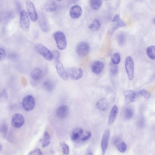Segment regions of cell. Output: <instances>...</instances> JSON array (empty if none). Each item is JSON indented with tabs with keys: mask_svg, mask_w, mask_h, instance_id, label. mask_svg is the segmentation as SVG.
I'll use <instances>...</instances> for the list:
<instances>
[{
	"mask_svg": "<svg viewBox=\"0 0 155 155\" xmlns=\"http://www.w3.org/2000/svg\"><path fill=\"white\" fill-rule=\"evenodd\" d=\"M53 36L58 48L60 50L65 49L67 46V42L64 34L62 31H57L54 34Z\"/></svg>",
	"mask_w": 155,
	"mask_h": 155,
	"instance_id": "1",
	"label": "cell"
},
{
	"mask_svg": "<svg viewBox=\"0 0 155 155\" xmlns=\"http://www.w3.org/2000/svg\"><path fill=\"white\" fill-rule=\"evenodd\" d=\"M66 71L68 77L73 80H78L81 79L83 76V70L80 68H69Z\"/></svg>",
	"mask_w": 155,
	"mask_h": 155,
	"instance_id": "2",
	"label": "cell"
},
{
	"mask_svg": "<svg viewBox=\"0 0 155 155\" xmlns=\"http://www.w3.org/2000/svg\"><path fill=\"white\" fill-rule=\"evenodd\" d=\"M35 48L37 52L46 60L51 61L52 59V53L45 46L41 44H38L35 45Z\"/></svg>",
	"mask_w": 155,
	"mask_h": 155,
	"instance_id": "3",
	"label": "cell"
},
{
	"mask_svg": "<svg viewBox=\"0 0 155 155\" xmlns=\"http://www.w3.org/2000/svg\"><path fill=\"white\" fill-rule=\"evenodd\" d=\"M35 100L32 95H28L24 98L22 102V106L26 111H30L33 109L35 105Z\"/></svg>",
	"mask_w": 155,
	"mask_h": 155,
	"instance_id": "4",
	"label": "cell"
},
{
	"mask_svg": "<svg viewBox=\"0 0 155 155\" xmlns=\"http://www.w3.org/2000/svg\"><path fill=\"white\" fill-rule=\"evenodd\" d=\"M125 69L129 79H133L134 77V65L132 57L128 56L126 58L125 63Z\"/></svg>",
	"mask_w": 155,
	"mask_h": 155,
	"instance_id": "5",
	"label": "cell"
},
{
	"mask_svg": "<svg viewBox=\"0 0 155 155\" xmlns=\"http://www.w3.org/2000/svg\"><path fill=\"white\" fill-rule=\"evenodd\" d=\"M26 4L27 11L30 19L33 22L36 21L38 16L33 3L31 1L28 0L26 2Z\"/></svg>",
	"mask_w": 155,
	"mask_h": 155,
	"instance_id": "6",
	"label": "cell"
},
{
	"mask_svg": "<svg viewBox=\"0 0 155 155\" xmlns=\"http://www.w3.org/2000/svg\"><path fill=\"white\" fill-rule=\"evenodd\" d=\"M90 46L85 41L80 42L77 45L76 51L80 56H84L88 54L90 51Z\"/></svg>",
	"mask_w": 155,
	"mask_h": 155,
	"instance_id": "7",
	"label": "cell"
},
{
	"mask_svg": "<svg viewBox=\"0 0 155 155\" xmlns=\"http://www.w3.org/2000/svg\"><path fill=\"white\" fill-rule=\"evenodd\" d=\"M19 22L20 26L23 30L26 31L28 30L30 21L28 14L25 11L23 10L21 12Z\"/></svg>",
	"mask_w": 155,
	"mask_h": 155,
	"instance_id": "8",
	"label": "cell"
},
{
	"mask_svg": "<svg viewBox=\"0 0 155 155\" xmlns=\"http://www.w3.org/2000/svg\"><path fill=\"white\" fill-rule=\"evenodd\" d=\"M110 136V130L109 129L106 130L103 134L101 142L102 155H104L107 151Z\"/></svg>",
	"mask_w": 155,
	"mask_h": 155,
	"instance_id": "9",
	"label": "cell"
},
{
	"mask_svg": "<svg viewBox=\"0 0 155 155\" xmlns=\"http://www.w3.org/2000/svg\"><path fill=\"white\" fill-rule=\"evenodd\" d=\"M25 122V119L22 114L20 113H16L13 116L11 124L14 127L19 128L21 127Z\"/></svg>",
	"mask_w": 155,
	"mask_h": 155,
	"instance_id": "10",
	"label": "cell"
},
{
	"mask_svg": "<svg viewBox=\"0 0 155 155\" xmlns=\"http://www.w3.org/2000/svg\"><path fill=\"white\" fill-rule=\"evenodd\" d=\"M39 24L41 30L44 32H48L49 29L47 18L45 15L42 12L39 15Z\"/></svg>",
	"mask_w": 155,
	"mask_h": 155,
	"instance_id": "11",
	"label": "cell"
},
{
	"mask_svg": "<svg viewBox=\"0 0 155 155\" xmlns=\"http://www.w3.org/2000/svg\"><path fill=\"white\" fill-rule=\"evenodd\" d=\"M55 66L59 76L63 80H67L68 79V77L66 70L64 68L62 64L59 60L55 61Z\"/></svg>",
	"mask_w": 155,
	"mask_h": 155,
	"instance_id": "12",
	"label": "cell"
},
{
	"mask_svg": "<svg viewBox=\"0 0 155 155\" xmlns=\"http://www.w3.org/2000/svg\"><path fill=\"white\" fill-rule=\"evenodd\" d=\"M69 109L66 105H62L59 107L57 109L56 114L58 117L60 119H64L68 115Z\"/></svg>",
	"mask_w": 155,
	"mask_h": 155,
	"instance_id": "13",
	"label": "cell"
},
{
	"mask_svg": "<svg viewBox=\"0 0 155 155\" xmlns=\"http://www.w3.org/2000/svg\"><path fill=\"white\" fill-rule=\"evenodd\" d=\"M124 95L125 104L126 105H127L134 101L136 96V93L134 91L129 90L125 91Z\"/></svg>",
	"mask_w": 155,
	"mask_h": 155,
	"instance_id": "14",
	"label": "cell"
},
{
	"mask_svg": "<svg viewBox=\"0 0 155 155\" xmlns=\"http://www.w3.org/2000/svg\"><path fill=\"white\" fill-rule=\"evenodd\" d=\"M82 12L81 7L77 5L72 6L70 11V14L71 18L76 19L79 18L81 15Z\"/></svg>",
	"mask_w": 155,
	"mask_h": 155,
	"instance_id": "15",
	"label": "cell"
},
{
	"mask_svg": "<svg viewBox=\"0 0 155 155\" xmlns=\"http://www.w3.org/2000/svg\"><path fill=\"white\" fill-rule=\"evenodd\" d=\"M118 108L117 106L114 105L112 108L109 116L108 121V124L112 125L114 122L118 114Z\"/></svg>",
	"mask_w": 155,
	"mask_h": 155,
	"instance_id": "16",
	"label": "cell"
},
{
	"mask_svg": "<svg viewBox=\"0 0 155 155\" xmlns=\"http://www.w3.org/2000/svg\"><path fill=\"white\" fill-rule=\"evenodd\" d=\"M104 65L103 62L100 61H96L94 62L91 65L92 72L96 74H100L103 71Z\"/></svg>",
	"mask_w": 155,
	"mask_h": 155,
	"instance_id": "17",
	"label": "cell"
},
{
	"mask_svg": "<svg viewBox=\"0 0 155 155\" xmlns=\"http://www.w3.org/2000/svg\"><path fill=\"white\" fill-rule=\"evenodd\" d=\"M114 143L117 149L121 153L125 152L127 148L126 143L120 139L117 138L114 139Z\"/></svg>",
	"mask_w": 155,
	"mask_h": 155,
	"instance_id": "18",
	"label": "cell"
},
{
	"mask_svg": "<svg viewBox=\"0 0 155 155\" xmlns=\"http://www.w3.org/2000/svg\"><path fill=\"white\" fill-rule=\"evenodd\" d=\"M42 71L38 68H35L33 69L31 73L32 79L35 81H40L42 77Z\"/></svg>",
	"mask_w": 155,
	"mask_h": 155,
	"instance_id": "19",
	"label": "cell"
},
{
	"mask_svg": "<svg viewBox=\"0 0 155 155\" xmlns=\"http://www.w3.org/2000/svg\"><path fill=\"white\" fill-rule=\"evenodd\" d=\"M84 133L83 130L81 128L75 129L72 132L71 138L73 141L78 140L82 136Z\"/></svg>",
	"mask_w": 155,
	"mask_h": 155,
	"instance_id": "20",
	"label": "cell"
},
{
	"mask_svg": "<svg viewBox=\"0 0 155 155\" xmlns=\"http://www.w3.org/2000/svg\"><path fill=\"white\" fill-rule=\"evenodd\" d=\"M96 106L98 110L101 111H105L107 109L108 104L106 98H103L97 102Z\"/></svg>",
	"mask_w": 155,
	"mask_h": 155,
	"instance_id": "21",
	"label": "cell"
},
{
	"mask_svg": "<svg viewBox=\"0 0 155 155\" xmlns=\"http://www.w3.org/2000/svg\"><path fill=\"white\" fill-rule=\"evenodd\" d=\"M57 5L56 2L54 1H47L45 4V8L48 12H52L55 11L57 8Z\"/></svg>",
	"mask_w": 155,
	"mask_h": 155,
	"instance_id": "22",
	"label": "cell"
},
{
	"mask_svg": "<svg viewBox=\"0 0 155 155\" xmlns=\"http://www.w3.org/2000/svg\"><path fill=\"white\" fill-rule=\"evenodd\" d=\"M134 113V109L132 106L127 107L125 108L124 111V118L127 120L131 119L133 117Z\"/></svg>",
	"mask_w": 155,
	"mask_h": 155,
	"instance_id": "23",
	"label": "cell"
},
{
	"mask_svg": "<svg viewBox=\"0 0 155 155\" xmlns=\"http://www.w3.org/2000/svg\"><path fill=\"white\" fill-rule=\"evenodd\" d=\"M42 147L48 146L50 142V136L49 133L47 131L44 132L43 138L40 140Z\"/></svg>",
	"mask_w": 155,
	"mask_h": 155,
	"instance_id": "24",
	"label": "cell"
},
{
	"mask_svg": "<svg viewBox=\"0 0 155 155\" xmlns=\"http://www.w3.org/2000/svg\"><path fill=\"white\" fill-rule=\"evenodd\" d=\"M101 26V23L100 21L98 19H95L89 25L88 27L91 30L96 31L99 30Z\"/></svg>",
	"mask_w": 155,
	"mask_h": 155,
	"instance_id": "25",
	"label": "cell"
},
{
	"mask_svg": "<svg viewBox=\"0 0 155 155\" xmlns=\"http://www.w3.org/2000/svg\"><path fill=\"white\" fill-rule=\"evenodd\" d=\"M90 3L91 8L94 10H97L101 7L102 2L100 0H92Z\"/></svg>",
	"mask_w": 155,
	"mask_h": 155,
	"instance_id": "26",
	"label": "cell"
},
{
	"mask_svg": "<svg viewBox=\"0 0 155 155\" xmlns=\"http://www.w3.org/2000/svg\"><path fill=\"white\" fill-rule=\"evenodd\" d=\"M146 52L149 58L153 60L155 59V47L154 46L151 45L148 47L147 49Z\"/></svg>",
	"mask_w": 155,
	"mask_h": 155,
	"instance_id": "27",
	"label": "cell"
},
{
	"mask_svg": "<svg viewBox=\"0 0 155 155\" xmlns=\"http://www.w3.org/2000/svg\"><path fill=\"white\" fill-rule=\"evenodd\" d=\"M45 89L48 91H52L54 89V85L53 83L50 80L45 81L43 84Z\"/></svg>",
	"mask_w": 155,
	"mask_h": 155,
	"instance_id": "28",
	"label": "cell"
},
{
	"mask_svg": "<svg viewBox=\"0 0 155 155\" xmlns=\"http://www.w3.org/2000/svg\"><path fill=\"white\" fill-rule=\"evenodd\" d=\"M117 41L120 46H123L125 44L126 41V36L123 33H119L117 37Z\"/></svg>",
	"mask_w": 155,
	"mask_h": 155,
	"instance_id": "29",
	"label": "cell"
},
{
	"mask_svg": "<svg viewBox=\"0 0 155 155\" xmlns=\"http://www.w3.org/2000/svg\"><path fill=\"white\" fill-rule=\"evenodd\" d=\"M112 63L115 64H118L120 61V56L119 53L115 52L113 54L111 57Z\"/></svg>",
	"mask_w": 155,
	"mask_h": 155,
	"instance_id": "30",
	"label": "cell"
},
{
	"mask_svg": "<svg viewBox=\"0 0 155 155\" xmlns=\"http://www.w3.org/2000/svg\"><path fill=\"white\" fill-rule=\"evenodd\" d=\"M114 26L112 28V30L114 31L117 29L118 28L124 27L125 26V23L122 20L120 19L118 21L115 22Z\"/></svg>",
	"mask_w": 155,
	"mask_h": 155,
	"instance_id": "31",
	"label": "cell"
},
{
	"mask_svg": "<svg viewBox=\"0 0 155 155\" xmlns=\"http://www.w3.org/2000/svg\"><path fill=\"white\" fill-rule=\"evenodd\" d=\"M61 146L63 152L66 154H68L69 152V147L64 142L61 143Z\"/></svg>",
	"mask_w": 155,
	"mask_h": 155,
	"instance_id": "32",
	"label": "cell"
},
{
	"mask_svg": "<svg viewBox=\"0 0 155 155\" xmlns=\"http://www.w3.org/2000/svg\"><path fill=\"white\" fill-rule=\"evenodd\" d=\"M140 93L145 99H150L151 97L150 93L145 89L141 90L140 91Z\"/></svg>",
	"mask_w": 155,
	"mask_h": 155,
	"instance_id": "33",
	"label": "cell"
},
{
	"mask_svg": "<svg viewBox=\"0 0 155 155\" xmlns=\"http://www.w3.org/2000/svg\"><path fill=\"white\" fill-rule=\"evenodd\" d=\"M8 130V126L6 124H2L0 126V132L3 135L5 136Z\"/></svg>",
	"mask_w": 155,
	"mask_h": 155,
	"instance_id": "34",
	"label": "cell"
},
{
	"mask_svg": "<svg viewBox=\"0 0 155 155\" xmlns=\"http://www.w3.org/2000/svg\"><path fill=\"white\" fill-rule=\"evenodd\" d=\"M110 70L112 74H116L118 71L117 66L116 64L111 63L110 64Z\"/></svg>",
	"mask_w": 155,
	"mask_h": 155,
	"instance_id": "35",
	"label": "cell"
},
{
	"mask_svg": "<svg viewBox=\"0 0 155 155\" xmlns=\"http://www.w3.org/2000/svg\"><path fill=\"white\" fill-rule=\"evenodd\" d=\"M91 136V134L90 132H86L81 137V140L82 141H85L89 140Z\"/></svg>",
	"mask_w": 155,
	"mask_h": 155,
	"instance_id": "36",
	"label": "cell"
},
{
	"mask_svg": "<svg viewBox=\"0 0 155 155\" xmlns=\"http://www.w3.org/2000/svg\"><path fill=\"white\" fill-rule=\"evenodd\" d=\"M28 155H43V153L40 150L36 148L31 151Z\"/></svg>",
	"mask_w": 155,
	"mask_h": 155,
	"instance_id": "37",
	"label": "cell"
},
{
	"mask_svg": "<svg viewBox=\"0 0 155 155\" xmlns=\"http://www.w3.org/2000/svg\"><path fill=\"white\" fill-rule=\"evenodd\" d=\"M52 57L55 61L59 60L60 57V54L59 52L57 50L54 51L52 53Z\"/></svg>",
	"mask_w": 155,
	"mask_h": 155,
	"instance_id": "38",
	"label": "cell"
},
{
	"mask_svg": "<svg viewBox=\"0 0 155 155\" xmlns=\"http://www.w3.org/2000/svg\"><path fill=\"white\" fill-rule=\"evenodd\" d=\"M6 52L3 48H0V61L3 60L6 56Z\"/></svg>",
	"mask_w": 155,
	"mask_h": 155,
	"instance_id": "39",
	"label": "cell"
},
{
	"mask_svg": "<svg viewBox=\"0 0 155 155\" xmlns=\"http://www.w3.org/2000/svg\"><path fill=\"white\" fill-rule=\"evenodd\" d=\"M120 19L119 16L118 15H116L112 20V22H115L117 21Z\"/></svg>",
	"mask_w": 155,
	"mask_h": 155,
	"instance_id": "40",
	"label": "cell"
},
{
	"mask_svg": "<svg viewBox=\"0 0 155 155\" xmlns=\"http://www.w3.org/2000/svg\"><path fill=\"white\" fill-rule=\"evenodd\" d=\"M139 125L140 127H143L144 125V121L142 118L140 119L139 122Z\"/></svg>",
	"mask_w": 155,
	"mask_h": 155,
	"instance_id": "41",
	"label": "cell"
},
{
	"mask_svg": "<svg viewBox=\"0 0 155 155\" xmlns=\"http://www.w3.org/2000/svg\"><path fill=\"white\" fill-rule=\"evenodd\" d=\"M16 5L17 6V9H18L19 11H20V10H21V5L20 3L18 1H16Z\"/></svg>",
	"mask_w": 155,
	"mask_h": 155,
	"instance_id": "42",
	"label": "cell"
},
{
	"mask_svg": "<svg viewBox=\"0 0 155 155\" xmlns=\"http://www.w3.org/2000/svg\"><path fill=\"white\" fill-rule=\"evenodd\" d=\"M9 57L11 58H16L17 57V55L15 53H12L9 55Z\"/></svg>",
	"mask_w": 155,
	"mask_h": 155,
	"instance_id": "43",
	"label": "cell"
},
{
	"mask_svg": "<svg viewBox=\"0 0 155 155\" xmlns=\"http://www.w3.org/2000/svg\"><path fill=\"white\" fill-rule=\"evenodd\" d=\"M86 155H94L93 153L91 151H89L87 153Z\"/></svg>",
	"mask_w": 155,
	"mask_h": 155,
	"instance_id": "44",
	"label": "cell"
},
{
	"mask_svg": "<svg viewBox=\"0 0 155 155\" xmlns=\"http://www.w3.org/2000/svg\"><path fill=\"white\" fill-rule=\"evenodd\" d=\"M2 145H1V144L0 143V151H1L2 150Z\"/></svg>",
	"mask_w": 155,
	"mask_h": 155,
	"instance_id": "45",
	"label": "cell"
},
{
	"mask_svg": "<svg viewBox=\"0 0 155 155\" xmlns=\"http://www.w3.org/2000/svg\"></svg>",
	"mask_w": 155,
	"mask_h": 155,
	"instance_id": "46",
	"label": "cell"
}]
</instances>
